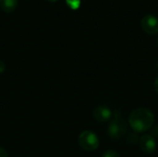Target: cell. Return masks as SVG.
Here are the masks:
<instances>
[{"label":"cell","mask_w":158,"mask_h":157,"mask_svg":"<svg viewBox=\"0 0 158 157\" xmlns=\"http://www.w3.org/2000/svg\"><path fill=\"white\" fill-rule=\"evenodd\" d=\"M155 117L151 110L145 107H140L134 109L130 117H129V123L131 129L138 132H144L152 128L154 124Z\"/></svg>","instance_id":"1"},{"label":"cell","mask_w":158,"mask_h":157,"mask_svg":"<svg viewBox=\"0 0 158 157\" xmlns=\"http://www.w3.org/2000/svg\"><path fill=\"white\" fill-rule=\"evenodd\" d=\"M127 130H128L127 122L122 118L121 113L118 110H116L112 115L110 123L107 128V133L109 137L114 141L119 140L127 133Z\"/></svg>","instance_id":"2"},{"label":"cell","mask_w":158,"mask_h":157,"mask_svg":"<svg viewBox=\"0 0 158 157\" xmlns=\"http://www.w3.org/2000/svg\"><path fill=\"white\" fill-rule=\"evenodd\" d=\"M79 144L80 146L85 151H94L99 146V138L98 136L91 131V130H84L79 135Z\"/></svg>","instance_id":"3"},{"label":"cell","mask_w":158,"mask_h":157,"mask_svg":"<svg viewBox=\"0 0 158 157\" xmlns=\"http://www.w3.org/2000/svg\"><path fill=\"white\" fill-rule=\"evenodd\" d=\"M139 144L141 150L145 154H153L156 150V141L152 134H144L139 140Z\"/></svg>","instance_id":"4"},{"label":"cell","mask_w":158,"mask_h":157,"mask_svg":"<svg viewBox=\"0 0 158 157\" xmlns=\"http://www.w3.org/2000/svg\"><path fill=\"white\" fill-rule=\"evenodd\" d=\"M142 28L148 34L158 32V19L153 15H146L142 19Z\"/></svg>","instance_id":"5"},{"label":"cell","mask_w":158,"mask_h":157,"mask_svg":"<svg viewBox=\"0 0 158 157\" xmlns=\"http://www.w3.org/2000/svg\"><path fill=\"white\" fill-rule=\"evenodd\" d=\"M112 111L106 105H99L94 110V118L96 121L104 123L111 119Z\"/></svg>","instance_id":"6"},{"label":"cell","mask_w":158,"mask_h":157,"mask_svg":"<svg viewBox=\"0 0 158 157\" xmlns=\"http://www.w3.org/2000/svg\"><path fill=\"white\" fill-rule=\"evenodd\" d=\"M18 6V0H0V7L7 13H10L16 9Z\"/></svg>","instance_id":"7"},{"label":"cell","mask_w":158,"mask_h":157,"mask_svg":"<svg viewBox=\"0 0 158 157\" xmlns=\"http://www.w3.org/2000/svg\"><path fill=\"white\" fill-rule=\"evenodd\" d=\"M102 157H120L119 154L114 150H107L103 154Z\"/></svg>","instance_id":"8"},{"label":"cell","mask_w":158,"mask_h":157,"mask_svg":"<svg viewBox=\"0 0 158 157\" xmlns=\"http://www.w3.org/2000/svg\"><path fill=\"white\" fill-rule=\"evenodd\" d=\"M68 5L73 8V9H76L80 6V4H81V0H66Z\"/></svg>","instance_id":"9"},{"label":"cell","mask_w":158,"mask_h":157,"mask_svg":"<svg viewBox=\"0 0 158 157\" xmlns=\"http://www.w3.org/2000/svg\"><path fill=\"white\" fill-rule=\"evenodd\" d=\"M138 136H137V134H135V133H131L130 134V136L128 137V141H129V143H138Z\"/></svg>","instance_id":"10"},{"label":"cell","mask_w":158,"mask_h":157,"mask_svg":"<svg viewBox=\"0 0 158 157\" xmlns=\"http://www.w3.org/2000/svg\"><path fill=\"white\" fill-rule=\"evenodd\" d=\"M0 157H8L6 151L2 147H0Z\"/></svg>","instance_id":"11"},{"label":"cell","mask_w":158,"mask_h":157,"mask_svg":"<svg viewBox=\"0 0 158 157\" xmlns=\"http://www.w3.org/2000/svg\"><path fill=\"white\" fill-rule=\"evenodd\" d=\"M5 69H6V65H5V63H4L2 60H0V74L3 73V72L5 71Z\"/></svg>","instance_id":"12"},{"label":"cell","mask_w":158,"mask_h":157,"mask_svg":"<svg viewBox=\"0 0 158 157\" xmlns=\"http://www.w3.org/2000/svg\"><path fill=\"white\" fill-rule=\"evenodd\" d=\"M153 135V137H158V125L156 127V129L153 130V133H152Z\"/></svg>","instance_id":"13"},{"label":"cell","mask_w":158,"mask_h":157,"mask_svg":"<svg viewBox=\"0 0 158 157\" xmlns=\"http://www.w3.org/2000/svg\"><path fill=\"white\" fill-rule=\"evenodd\" d=\"M155 89H156V93H158V77L156 79V81H155Z\"/></svg>","instance_id":"14"},{"label":"cell","mask_w":158,"mask_h":157,"mask_svg":"<svg viewBox=\"0 0 158 157\" xmlns=\"http://www.w3.org/2000/svg\"><path fill=\"white\" fill-rule=\"evenodd\" d=\"M49 2H56V1H57V0H48Z\"/></svg>","instance_id":"15"},{"label":"cell","mask_w":158,"mask_h":157,"mask_svg":"<svg viewBox=\"0 0 158 157\" xmlns=\"http://www.w3.org/2000/svg\"><path fill=\"white\" fill-rule=\"evenodd\" d=\"M157 44H158V39H157Z\"/></svg>","instance_id":"16"}]
</instances>
